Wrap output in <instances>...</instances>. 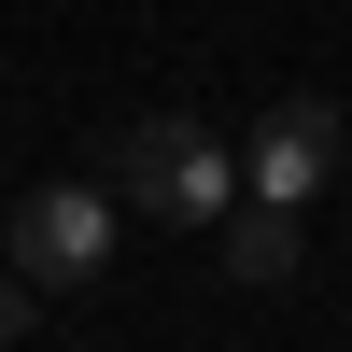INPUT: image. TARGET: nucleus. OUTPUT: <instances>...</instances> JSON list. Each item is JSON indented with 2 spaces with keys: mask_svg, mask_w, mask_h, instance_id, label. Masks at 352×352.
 Listing matches in <instances>:
<instances>
[{
  "mask_svg": "<svg viewBox=\"0 0 352 352\" xmlns=\"http://www.w3.org/2000/svg\"><path fill=\"white\" fill-rule=\"evenodd\" d=\"M113 268V212H99V184H43V197H14V282L43 296V282H99Z\"/></svg>",
  "mask_w": 352,
  "mask_h": 352,
  "instance_id": "7ed1b4c3",
  "label": "nucleus"
},
{
  "mask_svg": "<svg viewBox=\"0 0 352 352\" xmlns=\"http://www.w3.org/2000/svg\"><path fill=\"white\" fill-rule=\"evenodd\" d=\"M226 282H296V212H226Z\"/></svg>",
  "mask_w": 352,
  "mask_h": 352,
  "instance_id": "20e7f679",
  "label": "nucleus"
},
{
  "mask_svg": "<svg viewBox=\"0 0 352 352\" xmlns=\"http://www.w3.org/2000/svg\"><path fill=\"white\" fill-rule=\"evenodd\" d=\"M0 338H28V282H0Z\"/></svg>",
  "mask_w": 352,
  "mask_h": 352,
  "instance_id": "39448f33",
  "label": "nucleus"
},
{
  "mask_svg": "<svg viewBox=\"0 0 352 352\" xmlns=\"http://www.w3.org/2000/svg\"><path fill=\"white\" fill-rule=\"evenodd\" d=\"M338 169V99H268V127L240 141V197L254 212H310Z\"/></svg>",
  "mask_w": 352,
  "mask_h": 352,
  "instance_id": "f03ea898",
  "label": "nucleus"
},
{
  "mask_svg": "<svg viewBox=\"0 0 352 352\" xmlns=\"http://www.w3.org/2000/svg\"><path fill=\"white\" fill-rule=\"evenodd\" d=\"M113 197L127 212H169V226H212V212H240V141L212 113H141L113 141Z\"/></svg>",
  "mask_w": 352,
  "mask_h": 352,
  "instance_id": "f257e3e1",
  "label": "nucleus"
}]
</instances>
